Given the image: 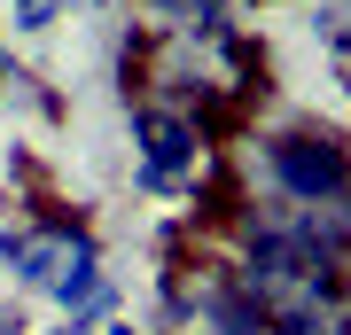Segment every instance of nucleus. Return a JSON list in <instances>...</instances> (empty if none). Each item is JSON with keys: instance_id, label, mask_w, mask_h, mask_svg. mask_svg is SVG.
Masks as SVG:
<instances>
[{"instance_id": "nucleus-1", "label": "nucleus", "mask_w": 351, "mask_h": 335, "mask_svg": "<svg viewBox=\"0 0 351 335\" xmlns=\"http://www.w3.org/2000/svg\"><path fill=\"white\" fill-rule=\"evenodd\" d=\"M265 179H274V203H297V211H336V203H351V156L328 133L265 140Z\"/></svg>"}, {"instance_id": "nucleus-2", "label": "nucleus", "mask_w": 351, "mask_h": 335, "mask_svg": "<svg viewBox=\"0 0 351 335\" xmlns=\"http://www.w3.org/2000/svg\"><path fill=\"white\" fill-rule=\"evenodd\" d=\"M133 140H141L133 179L149 187V195H180V187H195L203 133H195V117H188V110H141V117H133Z\"/></svg>"}, {"instance_id": "nucleus-3", "label": "nucleus", "mask_w": 351, "mask_h": 335, "mask_svg": "<svg viewBox=\"0 0 351 335\" xmlns=\"http://www.w3.org/2000/svg\"><path fill=\"white\" fill-rule=\"evenodd\" d=\"M172 335H265V320L234 273H195L172 288Z\"/></svg>"}, {"instance_id": "nucleus-4", "label": "nucleus", "mask_w": 351, "mask_h": 335, "mask_svg": "<svg viewBox=\"0 0 351 335\" xmlns=\"http://www.w3.org/2000/svg\"><path fill=\"white\" fill-rule=\"evenodd\" d=\"M320 32H328V55H336V78L351 86V0H343V8H328V16H320Z\"/></svg>"}, {"instance_id": "nucleus-5", "label": "nucleus", "mask_w": 351, "mask_h": 335, "mask_svg": "<svg viewBox=\"0 0 351 335\" xmlns=\"http://www.w3.org/2000/svg\"><path fill=\"white\" fill-rule=\"evenodd\" d=\"M55 8H63V0H16V24H24V32H39Z\"/></svg>"}, {"instance_id": "nucleus-6", "label": "nucleus", "mask_w": 351, "mask_h": 335, "mask_svg": "<svg viewBox=\"0 0 351 335\" xmlns=\"http://www.w3.org/2000/svg\"><path fill=\"white\" fill-rule=\"evenodd\" d=\"M0 86H8V39H0Z\"/></svg>"}, {"instance_id": "nucleus-7", "label": "nucleus", "mask_w": 351, "mask_h": 335, "mask_svg": "<svg viewBox=\"0 0 351 335\" xmlns=\"http://www.w3.org/2000/svg\"><path fill=\"white\" fill-rule=\"evenodd\" d=\"M101 335H133V327H125V320H117V327H101Z\"/></svg>"}]
</instances>
